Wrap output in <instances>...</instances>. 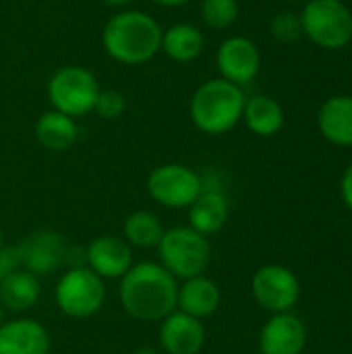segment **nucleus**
Instances as JSON below:
<instances>
[{
	"label": "nucleus",
	"mask_w": 352,
	"mask_h": 354,
	"mask_svg": "<svg viewBox=\"0 0 352 354\" xmlns=\"http://www.w3.org/2000/svg\"><path fill=\"white\" fill-rule=\"evenodd\" d=\"M54 299L66 317L87 319L104 307L106 286L104 280L89 268H68L56 284Z\"/></svg>",
	"instance_id": "obj_7"
},
{
	"label": "nucleus",
	"mask_w": 352,
	"mask_h": 354,
	"mask_svg": "<svg viewBox=\"0 0 352 354\" xmlns=\"http://www.w3.org/2000/svg\"><path fill=\"white\" fill-rule=\"evenodd\" d=\"M141 354H154V351H149V348H143V351H141Z\"/></svg>",
	"instance_id": "obj_33"
},
{
	"label": "nucleus",
	"mask_w": 352,
	"mask_h": 354,
	"mask_svg": "<svg viewBox=\"0 0 352 354\" xmlns=\"http://www.w3.org/2000/svg\"><path fill=\"white\" fill-rule=\"evenodd\" d=\"M0 354H50V334L29 317L2 322Z\"/></svg>",
	"instance_id": "obj_15"
},
{
	"label": "nucleus",
	"mask_w": 352,
	"mask_h": 354,
	"mask_svg": "<svg viewBox=\"0 0 352 354\" xmlns=\"http://www.w3.org/2000/svg\"><path fill=\"white\" fill-rule=\"evenodd\" d=\"M160 266L178 280L203 276L212 259V245L207 236L195 232L191 226H176L164 230L158 245Z\"/></svg>",
	"instance_id": "obj_4"
},
{
	"label": "nucleus",
	"mask_w": 352,
	"mask_h": 354,
	"mask_svg": "<svg viewBox=\"0 0 352 354\" xmlns=\"http://www.w3.org/2000/svg\"><path fill=\"white\" fill-rule=\"evenodd\" d=\"M307 344V328L290 313H276L259 334L261 354H301Z\"/></svg>",
	"instance_id": "obj_14"
},
{
	"label": "nucleus",
	"mask_w": 352,
	"mask_h": 354,
	"mask_svg": "<svg viewBox=\"0 0 352 354\" xmlns=\"http://www.w3.org/2000/svg\"><path fill=\"white\" fill-rule=\"evenodd\" d=\"M301 27L313 44L326 50H340L352 41V12L342 0H307Z\"/></svg>",
	"instance_id": "obj_5"
},
{
	"label": "nucleus",
	"mask_w": 352,
	"mask_h": 354,
	"mask_svg": "<svg viewBox=\"0 0 352 354\" xmlns=\"http://www.w3.org/2000/svg\"><path fill=\"white\" fill-rule=\"evenodd\" d=\"M319 133L334 145L352 147V95H334L317 112Z\"/></svg>",
	"instance_id": "obj_17"
},
{
	"label": "nucleus",
	"mask_w": 352,
	"mask_h": 354,
	"mask_svg": "<svg viewBox=\"0 0 352 354\" xmlns=\"http://www.w3.org/2000/svg\"><path fill=\"white\" fill-rule=\"evenodd\" d=\"M102 2H106V4H110V6H124V4H129L131 0H102Z\"/></svg>",
	"instance_id": "obj_30"
},
{
	"label": "nucleus",
	"mask_w": 352,
	"mask_h": 354,
	"mask_svg": "<svg viewBox=\"0 0 352 354\" xmlns=\"http://www.w3.org/2000/svg\"><path fill=\"white\" fill-rule=\"evenodd\" d=\"M100 93V83L91 71L83 66H62L48 81V100L52 110H58L71 118L93 112Z\"/></svg>",
	"instance_id": "obj_6"
},
{
	"label": "nucleus",
	"mask_w": 352,
	"mask_h": 354,
	"mask_svg": "<svg viewBox=\"0 0 352 354\" xmlns=\"http://www.w3.org/2000/svg\"><path fill=\"white\" fill-rule=\"evenodd\" d=\"M220 307V288L214 280L205 276H195L183 280L176 295V311L187 313L195 319H205L214 315Z\"/></svg>",
	"instance_id": "obj_16"
},
{
	"label": "nucleus",
	"mask_w": 352,
	"mask_h": 354,
	"mask_svg": "<svg viewBox=\"0 0 352 354\" xmlns=\"http://www.w3.org/2000/svg\"><path fill=\"white\" fill-rule=\"evenodd\" d=\"M243 87L226 79H210L201 83L189 104L193 124L205 135H224L243 118L245 110Z\"/></svg>",
	"instance_id": "obj_3"
},
{
	"label": "nucleus",
	"mask_w": 352,
	"mask_h": 354,
	"mask_svg": "<svg viewBox=\"0 0 352 354\" xmlns=\"http://www.w3.org/2000/svg\"><path fill=\"white\" fill-rule=\"evenodd\" d=\"M205 46V37L199 27L191 23H176L162 33V52L174 62H193Z\"/></svg>",
	"instance_id": "obj_21"
},
{
	"label": "nucleus",
	"mask_w": 352,
	"mask_h": 354,
	"mask_svg": "<svg viewBox=\"0 0 352 354\" xmlns=\"http://www.w3.org/2000/svg\"><path fill=\"white\" fill-rule=\"evenodd\" d=\"M124 232V241L131 247H139V249H151L158 247L162 236H164V226L160 222V218L151 212H133L122 226Z\"/></svg>",
	"instance_id": "obj_23"
},
{
	"label": "nucleus",
	"mask_w": 352,
	"mask_h": 354,
	"mask_svg": "<svg viewBox=\"0 0 352 354\" xmlns=\"http://www.w3.org/2000/svg\"><path fill=\"white\" fill-rule=\"evenodd\" d=\"M154 4H160V6H166V8H176V6H183L187 4L189 0H151Z\"/></svg>",
	"instance_id": "obj_29"
},
{
	"label": "nucleus",
	"mask_w": 352,
	"mask_h": 354,
	"mask_svg": "<svg viewBox=\"0 0 352 354\" xmlns=\"http://www.w3.org/2000/svg\"><path fill=\"white\" fill-rule=\"evenodd\" d=\"M77 122L75 118L58 112L48 110L35 122V139L50 151H64L75 145L77 141Z\"/></svg>",
	"instance_id": "obj_20"
},
{
	"label": "nucleus",
	"mask_w": 352,
	"mask_h": 354,
	"mask_svg": "<svg viewBox=\"0 0 352 354\" xmlns=\"http://www.w3.org/2000/svg\"><path fill=\"white\" fill-rule=\"evenodd\" d=\"M216 62L222 79L243 87L257 77L261 66V56L257 46L249 37L234 35L222 41L216 54Z\"/></svg>",
	"instance_id": "obj_11"
},
{
	"label": "nucleus",
	"mask_w": 352,
	"mask_h": 354,
	"mask_svg": "<svg viewBox=\"0 0 352 354\" xmlns=\"http://www.w3.org/2000/svg\"><path fill=\"white\" fill-rule=\"evenodd\" d=\"M270 33L272 37H276L278 41H295L303 35V27H301V17L284 10L280 15H276L270 23Z\"/></svg>",
	"instance_id": "obj_25"
},
{
	"label": "nucleus",
	"mask_w": 352,
	"mask_h": 354,
	"mask_svg": "<svg viewBox=\"0 0 352 354\" xmlns=\"http://www.w3.org/2000/svg\"><path fill=\"white\" fill-rule=\"evenodd\" d=\"M127 108V102H124V95L116 89H100L98 93V100H95V106H93V112L106 120H114L118 116H122Z\"/></svg>",
	"instance_id": "obj_26"
},
{
	"label": "nucleus",
	"mask_w": 352,
	"mask_h": 354,
	"mask_svg": "<svg viewBox=\"0 0 352 354\" xmlns=\"http://www.w3.org/2000/svg\"><path fill=\"white\" fill-rule=\"evenodd\" d=\"M201 176L185 164H162L147 176L149 197L170 209H189V205L201 195Z\"/></svg>",
	"instance_id": "obj_8"
},
{
	"label": "nucleus",
	"mask_w": 352,
	"mask_h": 354,
	"mask_svg": "<svg viewBox=\"0 0 352 354\" xmlns=\"http://www.w3.org/2000/svg\"><path fill=\"white\" fill-rule=\"evenodd\" d=\"M21 268V257L17 247H2L0 249V280L6 278L10 272Z\"/></svg>",
	"instance_id": "obj_27"
},
{
	"label": "nucleus",
	"mask_w": 352,
	"mask_h": 354,
	"mask_svg": "<svg viewBox=\"0 0 352 354\" xmlns=\"http://www.w3.org/2000/svg\"><path fill=\"white\" fill-rule=\"evenodd\" d=\"M2 322H4V307H2V303H0V326H2Z\"/></svg>",
	"instance_id": "obj_31"
},
{
	"label": "nucleus",
	"mask_w": 352,
	"mask_h": 354,
	"mask_svg": "<svg viewBox=\"0 0 352 354\" xmlns=\"http://www.w3.org/2000/svg\"><path fill=\"white\" fill-rule=\"evenodd\" d=\"M176 278L160 263L143 261L120 278V305L137 322H162L176 311Z\"/></svg>",
	"instance_id": "obj_1"
},
{
	"label": "nucleus",
	"mask_w": 352,
	"mask_h": 354,
	"mask_svg": "<svg viewBox=\"0 0 352 354\" xmlns=\"http://www.w3.org/2000/svg\"><path fill=\"white\" fill-rule=\"evenodd\" d=\"M158 340L166 354H199L205 344V328L201 319L174 311L160 322Z\"/></svg>",
	"instance_id": "obj_13"
},
{
	"label": "nucleus",
	"mask_w": 352,
	"mask_h": 354,
	"mask_svg": "<svg viewBox=\"0 0 352 354\" xmlns=\"http://www.w3.org/2000/svg\"><path fill=\"white\" fill-rule=\"evenodd\" d=\"M228 220V201L218 189H203L201 195L189 205V226L203 234L212 236L224 228Z\"/></svg>",
	"instance_id": "obj_18"
},
{
	"label": "nucleus",
	"mask_w": 352,
	"mask_h": 354,
	"mask_svg": "<svg viewBox=\"0 0 352 354\" xmlns=\"http://www.w3.org/2000/svg\"><path fill=\"white\" fill-rule=\"evenodd\" d=\"M4 247V234H2V228H0V249Z\"/></svg>",
	"instance_id": "obj_32"
},
{
	"label": "nucleus",
	"mask_w": 352,
	"mask_h": 354,
	"mask_svg": "<svg viewBox=\"0 0 352 354\" xmlns=\"http://www.w3.org/2000/svg\"><path fill=\"white\" fill-rule=\"evenodd\" d=\"M164 29L160 23L141 10H122L114 15L104 31L102 44L110 58L122 64H143L162 48Z\"/></svg>",
	"instance_id": "obj_2"
},
{
	"label": "nucleus",
	"mask_w": 352,
	"mask_h": 354,
	"mask_svg": "<svg viewBox=\"0 0 352 354\" xmlns=\"http://www.w3.org/2000/svg\"><path fill=\"white\" fill-rule=\"evenodd\" d=\"M239 17L237 0H203L201 2V19L212 29H226Z\"/></svg>",
	"instance_id": "obj_24"
},
{
	"label": "nucleus",
	"mask_w": 352,
	"mask_h": 354,
	"mask_svg": "<svg viewBox=\"0 0 352 354\" xmlns=\"http://www.w3.org/2000/svg\"><path fill=\"white\" fill-rule=\"evenodd\" d=\"M41 286L37 276H33L31 272L19 268L15 272H10L6 278L0 280V303L4 309L21 313V311H29L37 299H39Z\"/></svg>",
	"instance_id": "obj_19"
},
{
	"label": "nucleus",
	"mask_w": 352,
	"mask_h": 354,
	"mask_svg": "<svg viewBox=\"0 0 352 354\" xmlns=\"http://www.w3.org/2000/svg\"><path fill=\"white\" fill-rule=\"evenodd\" d=\"M251 292L257 305L272 313H286L299 301L301 286L297 276L284 266H263L251 278Z\"/></svg>",
	"instance_id": "obj_9"
},
{
	"label": "nucleus",
	"mask_w": 352,
	"mask_h": 354,
	"mask_svg": "<svg viewBox=\"0 0 352 354\" xmlns=\"http://www.w3.org/2000/svg\"><path fill=\"white\" fill-rule=\"evenodd\" d=\"M243 120L251 133L259 137H274L284 127V110L270 95H253L245 102Z\"/></svg>",
	"instance_id": "obj_22"
},
{
	"label": "nucleus",
	"mask_w": 352,
	"mask_h": 354,
	"mask_svg": "<svg viewBox=\"0 0 352 354\" xmlns=\"http://www.w3.org/2000/svg\"><path fill=\"white\" fill-rule=\"evenodd\" d=\"M21 268L33 276L56 272L66 261V243L56 230H35L19 243Z\"/></svg>",
	"instance_id": "obj_10"
},
{
	"label": "nucleus",
	"mask_w": 352,
	"mask_h": 354,
	"mask_svg": "<svg viewBox=\"0 0 352 354\" xmlns=\"http://www.w3.org/2000/svg\"><path fill=\"white\" fill-rule=\"evenodd\" d=\"M340 193H342V199L344 203L349 205V209L352 212V164L344 170L342 174V183H340Z\"/></svg>",
	"instance_id": "obj_28"
},
{
	"label": "nucleus",
	"mask_w": 352,
	"mask_h": 354,
	"mask_svg": "<svg viewBox=\"0 0 352 354\" xmlns=\"http://www.w3.org/2000/svg\"><path fill=\"white\" fill-rule=\"evenodd\" d=\"M286 2H305V0H286Z\"/></svg>",
	"instance_id": "obj_34"
},
{
	"label": "nucleus",
	"mask_w": 352,
	"mask_h": 354,
	"mask_svg": "<svg viewBox=\"0 0 352 354\" xmlns=\"http://www.w3.org/2000/svg\"><path fill=\"white\" fill-rule=\"evenodd\" d=\"M85 263L102 280H118L133 268V249L124 239L102 234L87 245Z\"/></svg>",
	"instance_id": "obj_12"
}]
</instances>
